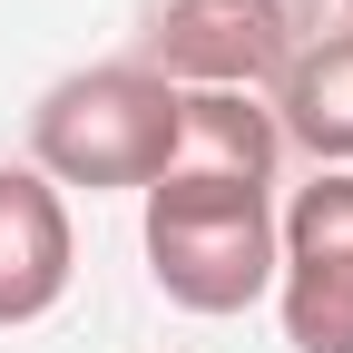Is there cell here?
Here are the masks:
<instances>
[{
    "instance_id": "obj_3",
    "label": "cell",
    "mask_w": 353,
    "mask_h": 353,
    "mask_svg": "<svg viewBox=\"0 0 353 353\" xmlns=\"http://www.w3.org/2000/svg\"><path fill=\"white\" fill-rule=\"evenodd\" d=\"M275 304L294 353H353V167H324L275 216Z\"/></svg>"
},
{
    "instance_id": "obj_6",
    "label": "cell",
    "mask_w": 353,
    "mask_h": 353,
    "mask_svg": "<svg viewBox=\"0 0 353 353\" xmlns=\"http://www.w3.org/2000/svg\"><path fill=\"white\" fill-rule=\"evenodd\" d=\"M275 138H294L304 157L353 167V30L304 39L275 79Z\"/></svg>"
},
{
    "instance_id": "obj_1",
    "label": "cell",
    "mask_w": 353,
    "mask_h": 353,
    "mask_svg": "<svg viewBox=\"0 0 353 353\" xmlns=\"http://www.w3.org/2000/svg\"><path fill=\"white\" fill-rule=\"evenodd\" d=\"M275 118L226 88H187L176 157L148 187V275L187 314H245L275 285Z\"/></svg>"
},
{
    "instance_id": "obj_2",
    "label": "cell",
    "mask_w": 353,
    "mask_h": 353,
    "mask_svg": "<svg viewBox=\"0 0 353 353\" xmlns=\"http://www.w3.org/2000/svg\"><path fill=\"white\" fill-rule=\"evenodd\" d=\"M176 108H187V88H167L138 59L79 69L30 108V167L50 187H138L148 196L176 157Z\"/></svg>"
},
{
    "instance_id": "obj_4",
    "label": "cell",
    "mask_w": 353,
    "mask_h": 353,
    "mask_svg": "<svg viewBox=\"0 0 353 353\" xmlns=\"http://www.w3.org/2000/svg\"><path fill=\"white\" fill-rule=\"evenodd\" d=\"M294 50H304L294 0H167L138 69H157L167 88H226V99H245V88H275Z\"/></svg>"
},
{
    "instance_id": "obj_7",
    "label": "cell",
    "mask_w": 353,
    "mask_h": 353,
    "mask_svg": "<svg viewBox=\"0 0 353 353\" xmlns=\"http://www.w3.org/2000/svg\"><path fill=\"white\" fill-rule=\"evenodd\" d=\"M343 10H353V0H343Z\"/></svg>"
},
{
    "instance_id": "obj_5",
    "label": "cell",
    "mask_w": 353,
    "mask_h": 353,
    "mask_svg": "<svg viewBox=\"0 0 353 353\" xmlns=\"http://www.w3.org/2000/svg\"><path fill=\"white\" fill-rule=\"evenodd\" d=\"M69 206L39 167H0V324H39L69 294Z\"/></svg>"
}]
</instances>
